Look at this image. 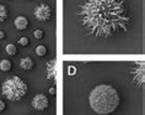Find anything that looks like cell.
<instances>
[{"label":"cell","mask_w":145,"mask_h":115,"mask_svg":"<svg viewBox=\"0 0 145 115\" xmlns=\"http://www.w3.org/2000/svg\"><path fill=\"white\" fill-rule=\"evenodd\" d=\"M71 19L88 40L105 44L127 34L134 15L129 0H78Z\"/></svg>","instance_id":"cell-1"},{"label":"cell","mask_w":145,"mask_h":115,"mask_svg":"<svg viewBox=\"0 0 145 115\" xmlns=\"http://www.w3.org/2000/svg\"><path fill=\"white\" fill-rule=\"evenodd\" d=\"M90 108L100 115H108L114 113L121 104V94L112 85L100 84L90 92Z\"/></svg>","instance_id":"cell-2"},{"label":"cell","mask_w":145,"mask_h":115,"mask_svg":"<svg viewBox=\"0 0 145 115\" xmlns=\"http://www.w3.org/2000/svg\"><path fill=\"white\" fill-rule=\"evenodd\" d=\"M1 91L6 98L11 102H19V100L24 99L25 95L27 94L28 87L27 83L19 75H12V77H8L4 81L1 85Z\"/></svg>","instance_id":"cell-3"},{"label":"cell","mask_w":145,"mask_h":115,"mask_svg":"<svg viewBox=\"0 0 145 115\" xmlns=\"http://www.w3.org/2000/svg\"><path fill=\"white\" fill-rule=\"evenodd\" d=\"M144 67H145L144 62L135 63V67L132 71L134 84L140 89H144V85H145V68Z\"/></svg>","instance_id":"cell-4"},{"label":"cell","mask_w":145,"mask_h":115,"mask_svg":"<svg viewBox=\"0 0 145 115\" xmlns=\"http://www.w3.org/2000/svg\"><path fill=\"white\" fill-rule=\"evenodd\" d=\"M52 15H53L52 8H50L48 4H46V3L38 5L37 8L35 9V17L38 21H42V22H48V21H50Z\"/></svg>","instance_id":"cell-5"},{"label":"cell","mask_w":145,"mask_h":115,"mask_svg":"<svg viewBox=\"0 0 145 115\" xmlns=\"http://www.w3.org/2000/svg\"><path fill=\"white\" fill-rule=\"evenodd\" d=\"M31 106L37 111H44L49 108V99L47 98L46 94L43 93H38L33 96L31 102Z\"/></svg>","instance_id":"cell-6"},{"label":"cell","mask_w":145,"mask_h":115,"mask_svg":"<svg viewBox=\"0 0 145 115\" xmlns=\"http://www.w3.org/2000/svg\"><path fill=\"white\" fill-rule=\"evenodd\" d=\"M14 25H15V27L17 28V30L24 31V30H26V28L28 27V25H30V21H28V19H27L26 16L20 15V16H17L16 19H15V22H14Z\"/></svg>","instance_id":"cell-7"},{"label":"cell","mask_w":145,"mask_h":115,"mask_svg":"<svg viewBox=\"0 0 145 115\" xmlns=\"http://www.w3.org/2000/svg\"><path fill=\"white\" fill-rule=\"evenodd\" d=\"M33 67H35V61L30 56L24 57V58L20 61V68H21V69H24V71H31Z\"/></svg>","instance_id":"cell-8"},{"label":"cell","mask_w":145,"mask_h":115,"mask_svg":"<svg viewBox=\"0 0 145 115\" xmlns=\"http://www.w3.org/2000/svg\"><path fill=\"white\" fill-rule=\"evenodd\" d=\"M47 78L49 81L56 78V58H52L47 62Z\"/></svg>","instance_id":"cell-9"},{"label":"cell","mask_w":145,"mask_h":115,"mask_svg":"<svg viewBox=\"0 0 145 115\" xmlns=\"http://www.w3.org/2000/svg\"><path fill=\"white\" fill-rule=\"evenodd\" d=\"M0 69L1 72H10L12 69V62L8 58L0 61Z\"/></svg>","instance_id":"cell-10"},{"label":"cell","mask_w":145,"mask_h":115,"mask_svg":"<svg viewBox=\"0 0 145 115\" xmlns=\"http://www.w3.org/2000/svg\"><path fill=\"white\" fill-rule=\"evenodd\" d=\"M8 15H9L8 9L5 8V5L0 4V24L4 22V21H5L6 19H8Z\"/></svg>","instance_id":"cell-11"},{"label":"cell","mask_w":145,"mask_h":115,"mask_svg":"<svg viewBox=\"0 0 145 115\" xmlns=\"http://www.w3.org/2000/svg\"><path fill=\"white\" fill-rule=\"evenodd\" d=\"M47 53H48V50H47L46 46H43V45H39L36 47V55L39 56V57H44Z\"/></svg>","instance_id":"cell-12"},{"label":"cell","mask_w":145,"mask_h":115,"mask_svg":"<svg viewBox=\"0 0 145 115\" xmlns=\"http://www.w3.org/2000/svg\"><path fill=\"white\" fill-rule=\"evenodd\" d=\"M6 53H8L9 56H16L17 55V48L15 45L12 44H9L8 46H6Z\"/></svg>","instance_id":"cell-13"},{"label":"cell","mask_w":145,"mask_h":115,"mask_svg":"<svg viewBox=\"0 0 145 115\" xmlns=\"http://www.w3.org/2000/svg\"><path fill=\"white\" fill-rule=\"evenodd\" d=\"M33 36H35V38H37V40H42V38L44 37V31H43L42 28H38V30H36L33 32Z\"/></svg>","instance_id":"cell-14"},{"label":"cell","mask_w":145,"mask_h":115,"mask_svg":"<svg viewBox=\"0 0 145 115\" xmlns=\"http://www.w3.org/2000/svg\"><path fill=\"white\" fill-rule=\"evenodd\" d=\"M17 42H19V45H21V46H28V45H30V40H28L26 36L19 37V40H17Z\"/></svg>","instance_id":"cell-15"},{"label":"cell","mask_w":145,"mask_h":115,"mask_svg":"<svg viewBox=\"0 0 145 115\" xmlns=\"http://www.w3.org/2000/svg\"><path fill=\"white\" fill-rule=\"evenodd\" d=\"M5 109H6V104H5V102H4V100L0 99V113H1V111H4Z\"/></svg>","instance_id":"cell-16"},{"label":"cell","mask_w":145,"mask_h":115,"mask_svg":"<svg viewBox=\"0 0 145 115\" xmlns=\"http://www.w3.org/2000/svg\"><path fill=\"white\" fill-rule=\"evenodd\" d=\"M49 93L52 95H56L57 94V89H56V85H53V87H50L49 88Z\"/></svg>","instance_id":"cell-17"},{"label":"cell","mask_w":145,"mask_h":115,"mask_svg":"<svg viewBox=\"0 0 145 115\" xmlns=\"http://www.w3.org/2000/svg\"><path fill=\"white\" fill-rule=\"evenodd\" d=\"M0 40H5V32L0 31Z\"/></svg>","instance_id":"cell-18"},{"label":"cell","mask_w":145,"mask_h":115,"mask_svg":"<svg viewBox=\"0 0 145 115\" xmlns=\"http://www.w3.org/2000/svg\"><path fill=\"white\" fill-rule=\"evenodd\" d=\"M30 1H31V0H30Z\"/></svg>","instance_id":"cell-19"}]
</instances>
